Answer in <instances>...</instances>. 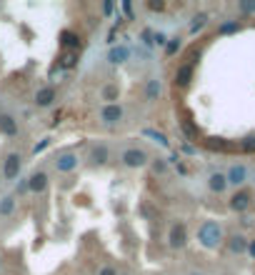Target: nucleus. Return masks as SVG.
<instances>
[{
  "label": "nucleus",
  "mask_w": 255,
  "mask_h": 275,
  "mask_svg": "<svg viewBox=\"0 0 255 275\" xmlns=\"http://www.w3.org/2000/svg\"><path fill=\"white\" fill-rule=\"evenodd\" d=\"M148 8H150V10H163V8H165V3H150Z\"/></svg>",
  "instance_id": "30"
},
{
  "label": "nucleus",
  "mask_w": 255,
  "mask_h": 275,
  "mask_svg": "<svg viewBox=\"0 0 255 275\" xmlns=\"http://www.w3.org/2000/svg\"><path fill=\"white\" fill-rule=\"evenodd\" d=\"M188 275H205V273H203V270H190Z\"/></svg>",
  "instance_id": "33"
},
{
  "label": "nucleus",
  "mask_w": 255,
  "mask_h": 275,
  "mask_svg": "<svg viewBox=\"0 0 255 275\" xmlns=\"http://www.w3.org/2000/svg\"><path fill=\"white\" fill-rule=\"evenodd\" d=\"M143 135H145V138H153V140H155L158 145H163V148H170L168 138H165L163 133H158V130H150V128H145V130H143Z\"/></svg>",
  "instance_id": "20"
},
{
  "label": "nucleus",
  "mask_w": 255,
  "mask_h": 275,
  "mask_svg": "<svg viewBox=\"0 0 255 275\" xmlns=\"http://www.w3.org/2000/svg\"><path fill=\"white\" fill-rule=\"evenodd\" d=\"M18 195H13V193H8V195H3L0 198V218H10L13 215V210H15V200Z\"/></svg>",
  "instance_id": "16"
},
{
  "label": "nucleus",
  "mask_w": 255,
  "mask_h": 275,
  "mask_svg": "<svg viewBox=\"0 0 255 275\" xmlns=\"http://www.w3.org/2000/svg\"><path fill=\"white\" fill-rule=\"evenodd\" d=\"M118 98H120V88H118V83H105V85H103V90H100V100H105V105H113Z\"/></svg>",
  "instance_id": "14"
},
{
  "label": "nucleus",
  "mask_w": 255,
  "mask_h": 275,
  "mask_svg": "<svg viewBox=\"0 0 255 275\" xmlns=\"http://www.w3.org/2000/svg\"><path fill=\"white\" fill-rule=\"evenodd\" d=\"M240 10L243 13H255V3H240Z\"/></svg>",
  "instance_id": "28"
},
{
  "label": "nucleus",
  "mask_w": 255,
  "mask_h": 275,
  "mask_svg": "<svg viewBox=\"0 0 255 275\" xmlns=\"http://www.w3.org/2000/svg\"><path fill=\"white\" fill-rule=\"evenodd\" d=\"M55 98H58V90L53 88V85H43V88H38V93H35V108H50L53 103H55Z\"/></svg>",
  "instance_id": "9"
},
{
  "label": "nucleus",
  "mask_w": 255,
  "mask_h": 275,
  "mask_svg": "<svg viewBox=\"0 0 255 275\" xmlns=\"http://www.w3.org/2000/svg\"><path fill=\"white\" fill-rule=\"evenodd\" d=\"M88 160H90V165H93V168L105 165L108 160H110V148H108L105 143H93V145H90V150H88Z\"/></svg>",
  "instance_id": "7"
},
{
  "label": "nucleus",
  "mask_w": 255,
  "mask_h": 275,
  "mask_svg": "<svg viewBox=\"0 0 255 275\" xmlns=\"http://www.w3.org/2000/svg\"><path fill=\"white\" fill-rule=\"evenodd\" d=\"M250 200H253V195H250L248 190H240V193H235L233 198H230V208L238 210V213H243V210L250 205Z\"/></svg>",
  "instance_id": "15"
},
{
  "label": "nucleus",
  "mask_w": 255,
  "mask_h": 275,
  "mask_svg": "<svg viewBox=\"0 0 255 275\" xmlns=\"http://www.w3.org/2000/svg\"><path fill=\"white\" fill-rule=\"evenodd\" d=\"M0 268H3V255H0Z\"/></svg>",
  "instance_id": "34"
},
{
  "label": "nucleus",
  "mask_w": 255,
  "mask_h": 275,
  "mask_svg": "<svg viewBox=\"0 0 255 275\" xmlns=\"http://www.w3.org/2000/svg\"><path fill=\"white\" fill-rule=\"evenodd\" d=\"M233 30H238V23H225V25H220V33H233Z\"/></svg>",
  "instance_id": "27"
},
{
  "label": "nucleus",
  "mask_w": 255,
  "mask_h": 275,
  "mask_svg": "<svg viewBox=\"0 0 255 275\" xmlns=\"http://www.w3.org/2000/svg\"><path fill=\"white\" fill-rule=\"evenodd\" d=\"M123 118H125V108L120 103H113V105H103L100 113H98V120L105 125V128H113L118 123H123Z\"/></svg>",
  "instance_id": "4"
},
{
  "label": "nucleus",
  "mask_w": 255,
  "mask_h": 275,
  "mask_svg": "<svg viewBox=\"0 0 255 275\" xmlns=\"http://www.w3.org/2000/svg\"><path fill=\"white\" fill-rule=\"evenodd\" d=\"M208 188H210L213 193H223V190L228 188L225 173H210V178H208Z\"/></svg>",
  "instance_id": "18"
},
{
  "label": "nucleus",
  "mask_w": 255,
  "mask_h": 275,
  "mask_svg": "<svg viewBox=\"0 0 255 275\" xmlns=\"http://www.w3.org/2000/svg\"><path fill=\"white\" fill-rule=\"evenodd\" d=\"M48 145H50V138H45V140H40L38 145H35V148H33V155H38V153H43V150H45Z\"/></svg>",
  "instance_id": "24"
},
{
  "label": "nucleus",
  "mask_w": 255,
  "mask_h": 275,
  "mask_svg": "<svg viewBox=\"0 0 255 275\" xmlns=\"http://www.w3.org/2000/svg\"><path fill=\"white\" fill-rule=\"evenodd\" d=\"M113 10V3H103V13H110Z\"/></svg>",
  "instance_id": "31"
},
{
  "label": "nucleus",
  "mask_w": 255,
  "mask_h": 275,
  "mask_svg": "<svg viewBox=\"0 0 255 275\" xmlns=\"http://www.w3.org/2000/svg\"><path fill=\"white\" fill-rule=\"evenodd\" d=\"M118 275H130V273H118Z\"/></svg>",
  "instance_id": "35"
},
{
  "label": "nucleus",
  "mask_w": 255,
  "mask_h": 275,
  "mask_svg": "<svg viewBox=\"0 0 255 275\" xmlns=\"http://www.w3.org/2000/svg\"><path fill=\"white\" fill-rule=\"evenodd\" d=\"M98 275H118V268H115V265H110V263H105V265L98 270Z\"/></svg>",
  "instance_id": "23"
},
{
  "label": "nucleus",
  "mask_w": 255,
  "mask_h": 275,
  "mask_svg": "<svg viewBox=\"0 0 255 275\" xmlns=\"http://www.w3.org/2000/svg\"><path fill=\"white\" fill-rule=\"evenodd\" d=\"M78 165H80V155H78L75 150H60L55 158H53V168H55L58 173H63V175L73 173Z\"/></svg>",
  "instance_id": "2"
},
{
  "label": "nucleus",
  "mask_w": 255,
  "mask_h": 275,
  "mask_svg": "<svg viewBox=\"0 0 255 275\" xmlns=\"http://www.w3.org/2000/svg\"><path fill=\"white\" fill-rule=\"evenodd\" d=\"M148 153H145L143 148H135V145H130V148H125L123 153H120V163L125 165V168H133V170H138V168H145L148 165Z\"/></svg>",
  "instance_id": "3"
},
{
  "label": "nucleus",
  "mask_w": 255,
  "mask_h": 275,
  "mask_svg": "<svg viewBox=\"0 0 255 275\" xmlns=\"http://www.w3.org/2000/svg\"><path fill=\"white\" fill-rule=\"evenodd\" d=\"M168 245H170L173 250H180V248L188 245V228H185V223H173V225H170Z\"/></svg>",
  "instance_id": "6"
},
{
  "label": "nucleus",
  "mask_w": 255,
  "mask_h": 275,
  "mask_svg": "<svg viewBox=\"0 0 255 275\" xmlns=\"http://www.w3.org/2000/svg\"><path fill=\"white\" fill-rule=\"evenodd\" d=\"M225 180H228V185H243L248 180V168L245 165H230L225 173Z\"/></svg>",
  "instance_id": "12"
},
{
  "label": "nucleus",
  "mask_w": 255,
  "mask_h": 275,
  "mask_svg": "<svg viewBox=\"0 0 255 275\" xmlns=\"http://www.w3.org/2000/svg\"><path fill=\"white\" fill-rule=\"evenodd\" d=\"M198 240H200V245L208 248V250L218 248V245L223 243V228H220V223H215V220H203L200 228H198Z\"/></svg>",
  "instance_id": "1"
},
{
  "label": "nucleus",
  "mask_w": 255,
  "mask_h": 275,
  "mask_svg": "<svg viewBox=\"0 0 255 275\" xmlns=\"http://www.w3.org/2000/svg\"><path fill=\"white\" fill-rule=\"evenodd\" d=\"M20 130L18 120H15V115L10 113H0V135H5V138H15Z\"/></svg>",
  "instance_id": "10"
},
{
  "label": "nucleus",
  "mask_w": 255,
  "mask_h": 275,
  "mask_svg": "<svg viewBox=\"0 0 255 275\" xmlns=\"http://www.w3.org/2000/svg\"><path fill=\"white\" fill-rule=\"evenodd\" d=\"M190 78H193V65H180L178 70H175V85H180V88H185L188 83H190Z\"/></svg>",
  "instance_id": "17"
},
{
  "label": "nucleus",
  "mask_w": 255,
  "mask_h": 275,
  "mask_svg": "<svg viewBox=\"0 0 255 275\" xmlns=\"http://www.w3.org/2000/svg\"><path fill=\"white\" fill-rule=\"evenodd\" d=\"M153 170H155V173H165V170H168V165H165V163L158 158V160L153 163Z\"/></svg>",
  "instance_id": "26"
},
{
  "label": "nucleus",
  "mask_w": 255,
  "mask_h": 275,
  "mask_svg": "<svg viewBox=\"0 0 255 275\" xmlns=\"http://www.w3.org/2000/svg\"><path fill=\"white\" fill-rule=\"evenodd\" d=\"M150 43H155V45H165V43H168V38H165V33H155Z\"/></svg>",
  "instance_id": "25"
},
{
  "label": "nucleus",
  "mask_w": 255,
  "mask_h": 275,
  "mask_svg": "<svg viewBox=\"0 0 255 275\" xmlns=\"http://www.w3.org/2000/svg\"><path fill=\"white\" fill-rule=\"evenodd\" d=\"M205 20H208V15H205V13L195 15V18H193V25H190V33H198V30L205 25Z\"/></svg>",
  "instance_id": "22"
},
{
  "label": "nucleus",
  "mask_w": 255,
  "mask_h": 275,
  "mask_svg": "<svg viewBox=\"0 0 255 275\" xmlns=\"http://www.w3.org/2000/svg\"><path fill=\"white\" fill-rule=\"evenodd\" d=\"M248 250H250V255H255V243H248Z\"/></svg>",
  "instance_id": "32"
},
{
  "label": "nucleus",
  "mask_w": 255,
  "mask_h": 275,
  "mask_svg": "<svg viewBox=\"0 0 255 275\" xmlns=\"http://www.w3.org/2000/svg\"><path fill=\"white\" fill-rule=\"evenodd\" d=\"M160 93H163V83H160V78H150V80L145 83V100L153 103V100H158V98H160Z\"/></svg>",
  "instance_id": "13"
},
{
  "label": "nucleus",
  "mask_w": 255,
  "mask_h": 275,
  "mask_svg": "<svg viewBox=\"0 0 255 275\" xmlns=\"http://www.w3.org/2000/svg\"><path fill=\"white\" fill-rule=\"evenodd\" d=\"M23 170V155L18 150H10L5 153V158H3V178L5 180H15Z\"/></svg>",
  "instance_id": "5"
},
{
  "label": "nucleus",
  "mask_w": 255,
  "mask_h": 275,
  "mask_svg": "<svg viewBox=\"0 0 255 275\" xmlns=\"http://www.w3.org/2000/svg\"><path fill=\"white\" fill-rule=\"evenodd\" d=\"M178 50H180V38H170V40L165 43V53L168 55H175Z\"/></svg>",
  "instance_id": "21"
},
{
  "label": "nucleus",
  "mask_w": 255,
  "mask_h": 275,
  "mask_svg": "<svg viewBox=\"0 0 255 275\" xmlns=\"http://www.w3.org/2000/svg\"><path fill=\"white\" fill-rule=\"evenodd\" d=\"M125 60H130V48L128 45H113L108 50V63L110 65H123Z\"/></svg>",
  "instance_id": "11"
},
{
  "label": "nucleus",
  "mask_w": 255,
  "mask_h": 275,
  "mask_svg": "<svg viewBox=\"0 0 255 275\" xmlns=\"http://www.w3.org/2000/svg\"><path fill=\"white\" fill-rule=\"evenodd\" d=\"M228 248H230V253H243V250H248V240L243 235H233L228 240Z\"/></svg>",
  "instance_id": "19"
},
{
  "label": "nucleus",
  "mask_w": 255,
  "mask_h": 275,
  "mask_svg": "<svg viewBox=\"0 0 255 275\" xmlns=\"http://www.w3.org/2000/svg\"><path fill=\"white\" fill-rule=\"evenodd\" d=\"M48 185H50V178H48V173H45V170H35V173H30V175H28V190H30V193H35V195L45 193V190H48Z\"/></svg>",
  "instance_id": "8"
},
{
  "label": "nucleus",
  "mask_w": 255,
  "mask_h": 275,
  "mask_svg": "<svg viewBox=\"0 0 255 275\" xmlns=\"http://www.w3.org/2000/svg\"><path fill=\"white\" fill-rule=\"evenodd\" d=\"M243 150H255V138L245 140V143H243Z\"/></svg>",
  "instance_id": "29"
}]
</instances>
